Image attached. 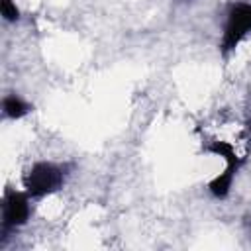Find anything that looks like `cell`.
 Masks as SVG:
<instances>
[{
	"mask_svg": "<svg viewBox=\"0 0 251 251\" xmlns=\"http://www.w3.org/2000/svg\"><path fill=\"white\" fill-rule=\"evenodd\" d=\"M33 198L24 188L6 186L0 200V243L29 224L33 216Z\"/></svg>",
	"mask_w": 251,
	"mask_h": 251,
	"instance_id": "277c9868",
	"label": "cell"
},
{
	"mask_svg": "<svg viewBox=\"0 0 251 251\" xmlns=\"http://www.w3.org/2000/svg\"><path fill=\"white\" fill-rule=\"evenodd\" d=\"M247 129H249V133H251V118H247Z\"/></svg>",
	"mask_w": 251,
	"mask_h": 251,
	"instance_id": "52a82bcc",
	"label": "cell"
},
{
	"mask_svg": "<svg viewBox=\"0 0 251 251\" xmlns=\"http://www.w3.org/2000/svg\"><path fill=\"white\" fill-rule=\"evenodd\" d=\"M0 18L6 24H18L22 20V10L16 0H0Z\"/></svg>",
	"mask_w": 251,
	"mask_h": 251,
	"instance_id": "8992f818",
	"label": "cell"
},
{
	"mask_svg": "<svg viewBox=\"0 0 251 251\" xmlns=\"http://www.w3.org/2000/svg\"><path fill=\"white\" fill-rule=\"evenodd\" d=\"M73 171H75V163L71 161L37 159L22 173V188L33 200L49 198L65 188Z\"/></svg>",
	"mask_w": 251,
	"mask_h": 251,
	"instance_id": "6da1fadb",
	"label": "cell"
},
{
	"mask_svg": "<svg viewBox=\"0 0 251 251\" xmlns=\"http://www.w3.org/2000/svg\"><path fill=\"white\" fill-rule=\"evenodd\" d=\"M251 37V2L233 0L224 12V22L218 39V53L222 59H229L241 43Z\"/></svg>",
	"mask_w": 251,
	"mask_h": 251,
	"instance_id": "3957f363",
	"label": "cell"
},
{
	"mask_svg": "<svg viewBox=\"0 0 251 251\" xmlns=\"http://www.w3.org/2000/svg\"><path fill=\"white\" fill-rule=\"evenodd\" d=\"M0 112H2V118L4 120H8V122H20V120L27 118L29 114H33L35 112V106H33V102H29L27 98H24L22 94L8 92L0 100Z\"/></svg>",
	"mask_w": 251,
	"mask_h": 251,
	"instance_id": "5b68a950",
	"label": "cell"
},
{
	"mask_svg": "<svg viewBox=\"0 0 251 251\" xmlns=\"http://www.w3.org/2000/svg\"><path fill=\"white\" fill-rule=\"evenodd\" d=\"M202 151L224 161V169L220 173H216L208 180V184H206L208 194L214 200L229 198L233 182H235L239 171L245 165V157L237 153L233 143H229L227 139H220V137H206V139H202Z\"/></svg>",
	"mask_w": 251,
	"mask_h": 251,
	"instance_id": "7a4b0ae2",
	"label": "cell"
}]
</instances>
